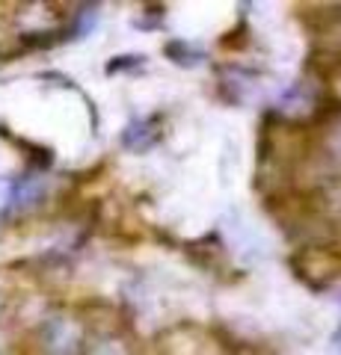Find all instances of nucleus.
Segmentation results:
<instances>
[{
	"label": "nucleus",
	"mask_w": 341,
	"mask_h": 355,
	"mask_svg": "<svg viewBox=\"0 0 341 355\" xmlns=\"http://www.w3.org/2000/svg\"><path fill=\"white\" fill-rule=\"evenodd\" d=\"M338 347H341V335H338Z\"/></svg>",
	"instance_id": "nucleus-1"
}]
</instances>
